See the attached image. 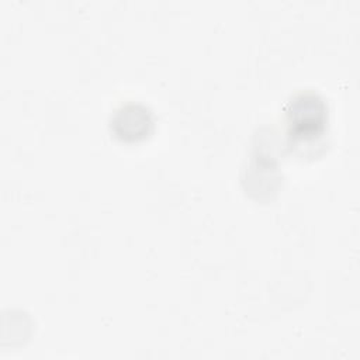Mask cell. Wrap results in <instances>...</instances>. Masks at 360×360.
<instances>
[{"instance_id":"7a4b0ae2","label":"cell","mask_w":360,"mask_h":360,"mask_svg":"<svg viewBox=\"0 0 360 360\" xmlns=\"http://www.w3.org/2000/svg\"><path fill=\"white\" fill-rule=\"evenodd\" d=\"M110 128L124 142L142 141L153 129V115L142 104L127 103L114 112Z\"/></svg>"},{"instance_id":"6da1fadb","label":"cell","mask_w":360,"mask_h":360,"mask_svg":"<svg viewBox=\"0 0 360 360\" xmlns=\"http://www.w3.org/2000/svg\"><path fill=\"white\" fill-rule=\"evenodd\" d=\"M291 136L311 139L325 131L328 111L325 101L316 93H300L288 103L287 110Z\"/></svg>"}]
</instances>
